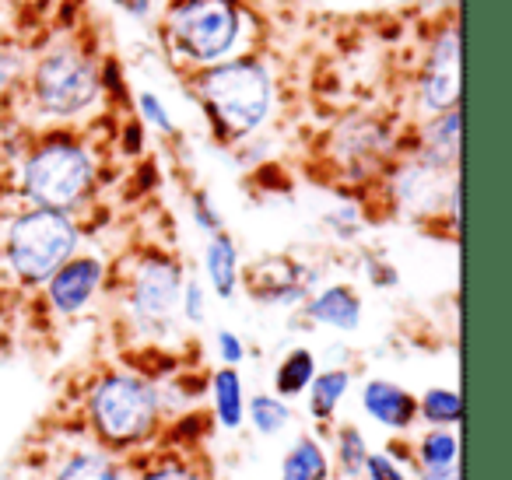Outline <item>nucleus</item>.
Masks as SVG:
<instances>
[{"label":"nucleus","mask_w":512,"mask_h":480,"mask_svg":"<svg viewBox=\"0 0 512 480\" xmlns=\"http://www.w3.org/2000/svg\"><path fill=\"white\" fill-rule=\"evenodd\" d=\"M218 354H221V361H225V365L239 368V365H242V358H246V344H242L239 333L218 330Z\"/></svg>","instance_id":"7c9ffc66"},{"label":"nucleus","mask_w":512,"mask_h":480,"mask_svg":"<svg viewBox=\"0 0 512 480\" xmlns=\"http://www.w3.org/2000/svg\"><path fill=\"white\" fill-rule=\"evenodd\" d=\"M281 480H330V459L316 438H299L281 463Z\"/></svg>","instance_id":"f3484780"},{"label":"nucleus","mask_w":512,"mask_h":480,"mask_svg":"<svg viewBox=\"0 0 512 480\" xmlns=\"http://www.w3.org/2000/svg\"><path fill=\"white\" fill-rule=\"evenodd\" d=\"M109 4H113V8H120L123 15H130V18H148L155 0H109Z\"/></svg>","instance_id":"72a5a7b5"},{"label":"nucleus","mask_w":512,"mask_h":480,"mask_svg":"<svg viewBox=\"0 0 512 480\" xmlns=\"http://www.w3.org/2000/svg\"><path fill=\"white\" fill-rule=\"evenodd\" d=\"M414 95L425 116L446 113L460 106V25L449 18L435 29L421 53L418 78H414Z\"/></svg>","instance_id":"6e6552de"},{"label":"nucleus","mask_w":512,"mask_h":480,"mask_svg":"<svg viewBox=\"0 0 512 480\" xmlns=\"http://www.w3.org/2000/svg\"><path fill=\"white\" fill-rule=\"evenodd\" d=\"M81 246V225L74 214L46 211V207H25L8 221L4 232V260L25 288H43L53 270L64 267Z\"/></svg>","instance_id":"39448f33"},{"label":"nucleus","mask_w":512,"mask_h":480,"mask_svg":"<svg viewBox=\"0 0 512 480\" xmlns=\"http://www.w3.org/2000/svg\"><path fill=\"white\" fill-rule=\"evenodd\" d=\"M369 452H372L369 442H365V435L355 428V424H344V428L337 431V459H341V470L348 473V477L362 473Z\"/></svg>","instance_id":"b1692460"},{"label":"nucleus","mask_w":512,"mask_h":480,"mask_svg":"<svg viewBox=\"0 0 512 480\" xmlns=\"http://www.w3.org/2000/svg\"><path fill=\"white\" fill-rule=\"evenodd\" d=\"M421 480H460L456 466H442V470H421Z\"/></svg>","instance_id":"f704fd0d"},{"label":"nucleus","mask_w":512,"mask_h":480,"mask_svg":"<svg viewBox=\"0 0 512 480\" xmlns=\"http://www.w3.org/2000/svg\"><path fill=\"white\" fill-rule=\"evenodd\" d=\"M158 410H162V396L141 375L109 372L92 389L95 431L120 449L144 442L158 428Z\"/></svg>","instance_id":"423d86ee"},{"label":"nucleus","mask_w":512,"mask_h":480,"mask_svg":"<svg viewBox=\"0 0 512 480\" xmlns=\"http://www.w3.org/2000/svg\"><path fill=\"white\" fill-rule=\"evenodd\" d=\"M334 148L341 155V162H348L351 169H358V165L376 169L393 151V134L376 116H351L334 130Z\"/></svg>","instance_id":"9b49d317"},{"label":"nucleus","mask_w":512,"mask_h":480,"mask_svg":"<svg viewBox=\"0 0 512 480\" xmlns=\"http://www.w3.org/2000/svg\"><path fill=\"white\" fill-rule=\"evenodd\" d=\"M246 288L253 298L271 305H295L313 291V270L292 256H271L246 270Z\"/></svg>","instance_id":"9d476101"},{"label":"nucleus","mask_w":512,"mask_h":480,"mask_svg":"<svg viewBox=\"0 0 512 480\" xmlns=\"http://www.w3.org/2000/svg\"><path fill=\"white\" fill-rule=\"evenodd\" d=\"M306 319L316 326H330V330L355 333L362 326V298L351 284H327L306 298Z\"/></svg>","instance_id":"4468645a"},{"label":"nucleus","mask_w":512,"mask_h":480,"mask_svg":"<svg viewBox=\"0 0 512 480\" xmlns=\"http://www.w3.org/2000/svg\"><path fill=\"white\" fill-rule=\"evenodd\" d=\"M249 421L260 435H278L288 421H292V407H288L281 396H271V393H260L249 400Z\"/></svg>","instance_id":"4be33fe9"},{"label":"nucleus","mask_w":512,"mask_h":480,"mask_svg":"<svg viewBox=\"0 0 512 480\" xmlns=\"http://www.w3.org/2000/svg\"><path fill=\"white\" fill-rule=\"evenodd\" d=\"M249 15L242 0H169L162 15V43L186 74L214 67L246 50Z\"/></svg>","instance_id":"f03ea898"},{"label":"nucleus","mask_w":512,"mask_h":480,"mask_svg":"<svg viewBox=\"0 0 512 480\" xmlns=\"http://www.w3.org/2000/svg\"><path fill=\"white\" fill-rule=\"evenodd\" d=\"M456 456H460V442H456L453 431L435 428L428 431L418 442V459L421 470H442V466H456Z\"/></svg>","instance_id":"5701e85b"},{"label":"nucleus","mask_w":512,"mask_h":480,"mask_svg":"<svg viewBox=\"0 0 512 480\" xmlns=\"http://www.w3.org/2000/svg\"><path fill=\"white\" fill-rule=\"evenodd\" d=\"M186 81L221 144L253 137L274 113V74L260 53L200 67L186 74Z\"/></svg>","instance_id":"f257e3e1"},{"label":"nucleus","mask_w":512,"mask_h":480,"mask_svg":"<svg viewBox=\"0 0 512 480\" xmlns=\"http://www.w3.org/2000/svg\"><path fill=\"white\" fill-rule=\"evenodd\" d=\"M141 134H144V123L141 120H130L127 127H123V151H127V155H137V151L144 148Z\"/></svg>","instance_id":"473e14b6"},{"label":"nucleus","mask_w":512,"mask_h":480,"mask_svg":"<svg viewBox=\"0 0 512 480\" xmlns=\"http://www.w3.org/2000/svg\"><path fill=\"white\" fill-rule=\"evenodd\" d=\"M362 407L372 421H379L390 431H407L418 421V396L411 389L397 386V382L372 379L362 389Z\"/></svg>","instance_id":"f8f14e48"},{"label":"nucleus","mask_w":512,"mask_h":480,"mask_svg":"<svg viewBox=\"0 0 512 480\" xmlns=\"http://www.w3.org/2000/svg\"><path fill=\"white\" fill-rule=\"evenodd\" d=\"M418 417H425L428 424H439V428H449V424H460L463 417V400L453 389H428L425 396H418Z\"/></svg>","instance_id":"412c9836"},{"label":"nucleus","mask_w":512,"mask_h":480,"mask_svg":"<svg viewBox=\"0 0 512 480\" xmlns=\"http://www.w3.org/2000/svg\"><path fill=\"white\" fill-rule=\"evenodd\" d=\"M102 281H106V263L92 253H74L64 267L53 270V277L43 284L46 302L57 316H78L81 309H88L95 295H99Z\"/></svg>","instance_id":"1a4fd4ad"},{"label":"nucleus","mask_w":512,"mask_h":480,"mask_svg":"<svg viewBox=\"0 0 512 480\" xmlns=\"http://www.w3.org/2000/svg\"><path fill=\"white\" fill-rule=\"evenodd\" d=\"M365 267H369V277H372V284H376V288H393V284L400 281L397 267H393L390 260H383V256H369V260H365Z\"/></svg>","instance_id":"2f4dec72"},{"label":"nucleus","mask_w":512,"mask_h":480,"mask_svg":"<svg viewBox=\"0 0 512 480\" xmlns=\"http://www.w3.org/2000/svg\"><path fill=\"white\" fill-rule=\"evenodd\" d=\"M193 221H197V228L200 232H207V235H214V232H221V214L214 211V204H211V197H207L204 190L200 193H193Z\"/></svg>","instance_id":"c85d7f7f"},{"label":"nucleus","mask_w":512,"mask_h":480,"mask_svg":"<svg viewBox=\"0 0 512 480\" xmlns=\"http://www.w3.org/2000/svg\"><path fill=\"white\" fill-rule=\"evenodd\" d=\"M25 92L46 120L71 123L92 113L102 99V64L85 43H53L25 71Z\"/></svg>","instance_id":"20e7f679"},{"label":"nucleus","mask_w":512,"mask_h":480,"mask_svg":"<svg viewBox=\"0 0 512 480\" xmlns=\"http://www.w3.org/2000/svg\"><path fill=\"white\" fill-rule=\"evenodd\" d=\"M53 480H123V466L109 452L85 449V452H74Z\"/></svg>","instance_id":"aec40b11"},{"label":"nucleus","mask_w":512,"mask_h":480,"mask_svg":"<svg viewBox=\"0 0 512 480\" xmlns=\"http://www.w3.org/2000/svg\"><path fill=\"white\" fill-rule=\"evenodd\" d=\"M214 414H218L221 428L235 431L246 417V396H242V379L232 365H221L214 372Z\"/></svg>","instance_id":"dca6fc26"},{"label":"nucleus","mask_w":512,"mask_h":480,"mask_svg":"<svg viewBox=\"0 0 512 480\" xmlns=\"http://www.w3.org/2000/svg\"><path fill=\"white\" fill-rule=\"evenodd\" d=\"M141 480H204L200 477L197 466H186V463H158L144 473Z\"/></svg>","instance_id":"c756f323"},{"label":"nucleus","mask_w":512,"mask_h":480,"mask_svg":"<svg viewBox=\"0 0 512 480\" xmlns=\"http://www.w3.org/2000/svg\"><path fill=\"white\" fill-rule=\"evenodd\" d=\"M204 274H207V284L211 291L228 302V298L239 291V246H235L232 235L221 228V232L207 235V246H204Z\"/></svg>","instance_id":"2eb2a0df"},{"label":"nucleus","mask_w":512,"mask_h":480,"mask_svg":"<svg viewBox=\"0 0 512 480\" xmlns=\"http://www.w3.org/2000/svg\"><path fill=\"white\" fill-rule=\"evenodd\" d=\"M316 375V354L306 347H295L285 358L278 361V372H274V389H278L281 400H292V396L306 393L309 382Z\"/></svg>","instance_id":"6ab92c4d"},{"label":"nucleus","mask_w":512,"mask_h":480,"mask_svg":"<svg viewBox=\"0 0 512 480\" xmlns=\"http://www.w3.org/2000/svg\"><path fill=\"white\" fill-rule=\"evenodd\" d=\"M137 120H141L144 127L158 130V134H165V137L176 134V123H172V116H169V106H165L158 92L137 95Z\"/></svg>","instance_id":"a878e982"},{"label":"nucleus","mask_w":512,"mask_h":480,"mask_svg":"<svg viewBox=\"0 0 512 480\" xmlns=\"http://www.w3.org/2000/svg\"><path fill=\"white\" fill-rule=\"evenodd\" d=\"M414 155L428 165H439V169H456V162H460V106L428 116L421 123Z\"/></svg>","instance_id":"ddd939ff"},{"label":"nucleus","mask_w":512,"mask_h":480,"mask_svg":"<svg viewBox=\"0 0 512 480\" xmlns=\"http://www.w3.org/2000/svg\"><path fill=\"white\" fill-rule=\"evenodd\" d=\"M183 291V267L169 253H144L127 281V305L144 333L169 330L179 309Z\"/></svg>","instance_id":"0eeeda50"},{"label":"nucleus","mask_w":512,"mask_h":480,"mask_svg":"<svg viewBox=\"0 0 512 480\" xmlns=\"http://www.w3.org/2000/svg\"><path fill=\"white\" fill-rule=\"evenodd\" d=\"M362 470L369 473V480H407L404 470L397 466V459L386 456V452H369Z\"/></svg>","instance_id":"cd10ccee"},{"label":"nucleus","mask_w":512,"mask_h":480,"mask_svg":"<svg viewBox=\"0 0 512 480\" xmlns=\"http://www.w3.org/2000/svg\"><path fill=\"white\" fill-rule=\"evenodd\" d=\"M25 71H29V57L18 46H0V106L22 88Z\"/></svg>","instance_id":"393cba45"},{"label":"nucleus","mask_w":512,"mask_h":480,"mask_svg":"<svg viewBox=\"0 0 512 480\" xmlns=\"http://www.w3.org/2000/svg\"><path fill=\"white\" fill-rule=\"evenodd\" d=\"M179 309L190 323H204L207 316V295H204V284L200 281H183V291H179Z\"/></svg>","instance_id":"bb28decb"},{"label":"nucleus","mask_w":512,"mask_h":480,"mask_svg":"<svg viewBox=\"0 0 512 480\" xmlns=\"http://www.w3.org/2000/svg\"><path fill=\"white\" fill-rule=\"evenodd\" d=\"M348 386H351L348 368H327V372L313 375V382H309V389H306L309 393V414H313L316 421H330L334 410L341 407Z\"/></svg>","instance_id":"a211bd4d"},{"label":"nucleus","mask_w":512,"mask_h":480,"mask_svg":"<svg viewBox=\"0 0 512 480\" xmlns=\"http://www.w3.org/2000/svg\"><path fill=\"white\" fill-rule=\"evenodd\" d=\"M99 162H95L88 141H81L71 130L43 134L25 155L18 183L29 207L74 214L95 193Z\"/></svg>","instance_id":"7ed1b4c3"}]
</instances>
